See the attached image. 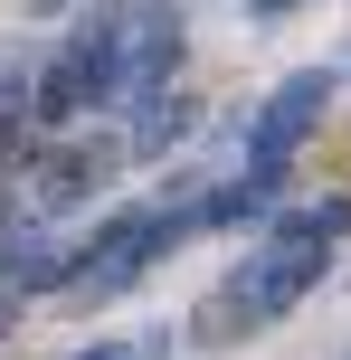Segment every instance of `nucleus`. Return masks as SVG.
Returning <instances> with one entry per match:
<instances>
[{
  "label": "nucleus",
  "instance_id": "obj_1",
  "mask_svg": "<svg viewBox=\"0 0 351 360\" xmlns=\"http://www.w3.org/2000/svg\"><path fill=\"white\" fill-rule=\"evenodd\" d=\"M351 237V190L333 199H314V209H285L276 228H266V247L247 256L238 275H228L219 294H209L200 313H190V342H247V332H266V323H285V313L304 304V294L333 275V247Z\"/></svg>",
  "mask_w": 351,
  "mask_h": 360
},
{
  "label": "nucleus",
  "instance_id": "obj_2",
  "mask_svg": "<svg viewBox=\"0 0 351 360\" xmlns=\"http://www.w3.org/2000/svg\"><path fill=\"white\" fill-rule=\"evenodd\" d=\"M124 67H133V19H105V29H86L76 48L48 57V76L29 86V114L38 124H76L105 95H124Z\"/></svg>",
  "mask_w": 351,
  "mask_h": 360
},
{
  "label": "nucleus",
  "instance_id": "obj_3",
  "mask_svg": "<svg viewBox=\"0 0 351 360\" xmlns=\"http://www.w3.org/2000/svg\"><path fill=\"white\" fill-rule=\"evenodd\" d=\"M181 237H190V228H181V209H124V218H105L86 247H67V294L105 304V294H124L133 275H143L162 247H181Z\"/></svg>",
  "mask_w": 351,
  "mask_h": 360
},
{
  "label": "nucleus",
  "instance_id": "obj_4",
  "mask_svg": "<svg viewBox=\"0 0 351 360\" xmlns=\"http://www.w3.org/2000/svg\"><path fill=\"white\" fill-rule=\"evenodd\" d=\"M323 105H333V76H323V67L285 76V86L247 114V162H295V143L323 124Z\"/></svg>",
  "mask_w": 351,
  "mask_h": 360
},
{
  "label": "nucleus",
  "instance_id": "obj_5",
  "mask_svg": "<svg viewBox=\"0 0 351 360\" xmlns=\"http://www.w3.org/2000/svg\"><path fill=\"white\" fill-rule=\"evenodd\" d=\"M276 199H285V162H247V180H228V190L190 199L181 228H238V218H266Z\"/></svg>",
  "mask_w": 351,
  "mask_h": 360
},
{
  "label": "nucleus",
  "instance_id": "obj_6",
  "mask_svg": "<svg viewBox=\"0 0 351 360\" xmlns=\"http://www.w3.org/2000/svg\"><path fill=\"white\" fill-rule=\"evenodd\" d=\"M105 171H114V143H95V152H67V162L38 180V209H76V199H86Z\"/></svg>",
  "mask_w": 351,
  "mask_h": 360
},
{
  "label": "nucleus",
  "instance_id": "obj_7",
  "mask_svg": "<svg viewBox=\"0 0 351 360\" xmlns=\"http://www.w3.org/2000/svg\"><path fill=\"white\" fill-rule=\"evenodd\" d=\"M190 124H200V105H190V95H162V86H152V114L133 124V152H171Z\"/></svg>",
  "mask_w": 351,
  "mask_h": 360
},
{
  "label": "nucleus",
  "instance_id": "obj_8",
  "mask_svg": "<svg viewBox=\"0 0 351 360\" xmlns=\"http://www.w3.org/2000/svg\"><path fill=\"white\" fill-rule=\"evenodd\" d=\"M76 360H133V351L124 342H95V351H76Z\"/></svg>",
  "mask_w": 351,
  "mask_h": 360
}]
</instances>
